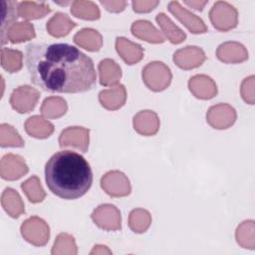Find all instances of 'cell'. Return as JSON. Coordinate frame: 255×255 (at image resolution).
Returning a JSON list of instances; mask_svg holds the SVG:
<instances>
[{
	"instance_id": "6da1fadb",
	"label": "cell",
	"mask_w": 255,
	"mask_h": 255,
	"mask_svg": "<svg viewBox=\"0 0 255 255\" xmlns=\"http://www.w3.org/2000/svg\"><path fill=\"white\" fill-rule=\"evenodd\" d=\"M25 62L32 83L47 92L78 94L96 85L93 60L67 43H30Z\"/></svg>"
},
{
	"instance_id": "7a4b0ae2",
	"label": "cell",
	"mask_w": 255,
	"mask_h": 255,
	"mask_svg": "<svg viewBox=\"0 0 255 255\" xmlns=\"http://www.w3.org/2000/svg\"><path fill=\"white\" fill-rule=\"evenodd\" d=\"M45 180L56 196L73 200L85 195L92 186L93 172L80 153L61 150L53 154L45 165Z\"/></svg>"
},
{
	"instance_id": "3957f363",
	"label": "cell",
	"mask_w": 255,
	"mask_h": 255,
	"mask_svg": "<svg viewBox=\"0 0 255 255\" xmlns=\"http://www.w3.org/2000/svg\"><path fill=\"white\" fill-rule=\"evenodd\" d=\"M171 78L169 68L162 62L148 63L142 69V81L153 92L165 90L169 86Z\"/></svg>"
},
{
	"instance_id": "277c9868",
	"label": "cell",
	"mask_w": 255,
	"mask_h": 255,
	"mask_svg": "<svg viewBox=\"0 0 255 255\" xmlns=\"http://www.w3.org/2000/svg\"><path fill=\"white\" fill-rule=\"evenodd\" d=\"M209 19L215 29L226 32L237 26L238 12L231 4L217 1L209 11Z\"/></svg>"
},
{
	"instance_id": "5b68a950",
	"label": "cell",
	"mask_w": 255,
	"mask_h": 255,
	"mask_svg": "<svg viewBox=\"0 0 255 255\" xmlns=\"http://www.w3.org/2000/svg\"><path fill=\"white\" fill-rule=\"evenodd\" d=\"M21 233L26 241L36 246L45 245L50 237L48 224L38 216L25 220L21 226Z\"/></svg>"
},
{
	"instance_id": "8992f818",
	"label": "cell",
	"mask_w": 255,
	"mask_h": 255,
	"mask_svg": "<svg viewBox=\"0 0 255 255\" xmlns=\"http://www.w3.org/2000/svg\"><path fill=\"white\" fill-rule=\"evenodd\" d=\"M102 188L113 197L127 196L130 193L131 187L128 177L119 170L107 172L101 179Z\"/></svg>"
},
{
	"instance_id": "52a82bcc",
	"label": "cell",
	"mask_w": 255,
	"mask_h": 255,
	"mask_svg": "<svg viewBox=\"0 0 255 255\" xmlns=\"http://www.w3.org/2000/svg\"><path fill=\"white\" fill-rule=\"evenodd\" d=\"M92 219L104 230L121 229V212L113 204H102L92 213Z\"/></svg>"
},
{
	"instance_id": "ba28073f",
	"label": "cell",
	"mask_w": 255,
	"mask_h": 255,
	"mask_svg": "<svg viewBox=\"0 0 255 255\" xmlns=\"http://www.w3.org/2000/svg\"><path fill=\"white\" fill-rule=\"evenodd\" d=\"M39 98V91L30 86H21L13 91L10 104L18 113H29L35 108Z\"/></svg>"
},
{
	"instance_id": "9c48e42d",
	"label": "cell",
	"mask_w": 255,
	"mask_h": 255,
	"mask_svg": "<svg viewBox=\"0 0 255 255\" xmlns=\"http://www.w3.org/2000/svg\"><path fill=\"white\" fill-rule=\"evenodd\" d=\"M236 120L235 110L228 104L211 107L206 114L207 123L214 128L224 129L231 127Z\"/></svg>"
},
{
	"instance_id": "30bf717a",
	"label": "cell",
	"mask_w": 255,
	"mask_h": 255,
	"mask_svg": "<svg viewBox=\"0 0 255 255\" xmlns=\"http://www.w3.org/2000/svg\"><path fill=\"white\" fill-rule=\"evenodd\" d=\"M88 128L83 127H70L64 129L59 136V144L61 147L71 146L87 152L89 147Z\"/></svg>"
},
{
	"instance_id": "8fae6325",
	"label": "cell",
	"mask_w": 255,
	"mask_h": 255,
	"mask_svg": "<svg viewBox=\"0 0 255 255\" xmlns=\"http://www.w3.org/2000/svg\"><path fill=\"white\" fill-rule=\"evenodd\" d=\"M169 12L178 19L191 33L198 34V33H205L207 31V27L204 22L197 17L196 15L192 14L185 8H183L179 2L171 1L168 4Z\"/></svg>"
},
{
	"instance_id": "7c38bea8",
	"label": "cell",
	"mask_w": 255,
	"mask_h": 255,
	"mask_svg": "<svg viewBox=\"0 0 255 255\" xmlns=\"http://www.w3.org/2000/svg\"><path fill=\"white\" fill-rule=\"evenodd\" d=\"M206 59L204 52L196 46H187L173 54V61L180 69L190 70L199 67Z\"/></svg>"
},
{
	"instance_id": "4fadbf2b",
	"label": "cell",
	"mask_w": 255,
	"mask_h": 255,
	"mask_svg": "<svg viewBox=\"0 0 255 255\" xmlns=\"http://www.w3.org/2000/svg\"><path fill=\"white\" fill-rule=\"evenodd\" d=\"M28 166L20 155L8 153L1 159V176L6 180H16L28 172Z\"/></svg>"
},
{
	"instance_id": "5bb4252c",
	"label": "cell",
	"mask_w": 255,
	"mask_h": 255,
	"mask_svg": "<svg viewBox=\"0 0 255 255\" xmlns=\"http://www.w3.org/2000/svg\"><path fill=\"white\" fill-rule=\"evenodd\" d=\"M188 88L196 98L201 100L212 99L217 94L214 81L205 75H196L190 78Z\"/></svg>"
},
{
	"instance_id": "9a60e30c",
	"label": "cell",
	"mask_w": 255,
	"mask_h": 255,
	"mask_svg": "<svg viewBox=\"0 0 255 255\" xmlns=\"http://www.w3.org/2000/svg\"><path fill=\"white\" fill-rule=\"evenodd\" d=\"M216 56L224 63H241L248 59V52L240 43L225 42L218 47Z\"/></svg>"
},
{
	"instance_id": "2e32d148",
	"label": "cell",
	"mask_w": 255,
	"mask_h": 255,
	"mask_svg": "<svg viewBox=\"0 0 255 255\" xmlns=\"http://www.w3.org/2000/svg\"><path fill=\"white\" fill-rule=\"evenodd\" d=\"M0 6L2 11L1 16V44L4 45L7 42V33L9 29L15 24L19 16V3L12 0H0Z\"/></svg>"
},
{
	"instance_id": "e0dca14e",
	"label": "cell",
	"mask_w": 255,
	"mask_h": 255,
	"mask_svg": "<svg viewBox=\"0 0 255 255\" xmlns=\"http://www.w3.org/2000/svg\"><path fill=\"white\" fill-rule=\"evenodd\" d=\"M134 129L142 135H153L159 128V120L152 111H140L133 118Z\"/></svg>"
},
{
	"instance_id": "ac0fdd59",
	"label": "cell",
	"mask_w": 255,
	"mask_h": 255,
	"mask_svg": "<svg viewBox=\"0 0 255 255\" xmlns=\"http://www.w3.org/2000/svg\"><path fill=\"white\" fill-rule=\"evenodd\" d=\"M116 49L122 59L128 65H133L139 62L143 57V50L141 46L124 37L117 38Z\"/></svg>"
},
{
	"instance_id": "d6986e66",
	"label": "cell",
	"mask_w": 255,
	"mask_h": 255,
	"mask_svg": "<svg viewBox=\"0 0 255 255\" xmlns=\"http://www.w3.org/2000/svg\"><path fill=\"white\" fill-rule=\"evenodd\" d=\"M130 30L133 36L149 43L157 44L165 41V37L149 21L146 20H137L133 22Z\"/></svg>"
},
{
	"instance_id": "ffe728a7",
	"label": "cell",
	"mask_w": 255,
	"mask_h": 255,
	"mask_svg": "<svg viewBox=\"0 0 255 255\" xmlns=\"http://www.w3.org/2000/svg\"><path fill=\"white\" fill-rule=\"evenodd\" d=\"M127 99V92L124 85H118L112 89L104 90L99 94L101 105L108 110H118L124 106Z\"/></svg>"
},
{
	"instance_id": "44dd1931",
	"label": "cell",
	"mask_w": 255,
	"mask_h": 255,
	"mask_svg": "<svg viewBox=\"0 0 255 255\" xmlns=\"http://www.w3.org/2000/svg\"><path fill=\"white\" fill-rule=\"evenodd\" d=\"M77 24L72 21L67 14L62 12H57L46 25L48 33L53 37H64L70 33V31L75 28Z\"/></svg>"
},
{
	"instance_id": "7402d4cb",
	"label": "cell",
	"mask_w": 255,
	"mask_h": 255,
	"mask_svg": "<svg viewBox=\"0 0 255 255\" xmlns=\"http://www.w3.org/2000/svg\"><path fill=\"white\" fill-rule=\"evenodd\" d=\"M25 129L31 136L37 138H46L53 133L54 126L40 116H33L26 121Z\"/></svg>"
},
{
	"instance_id": "603a6c76",
	"label": "cell",
	"mask_w": 255,
	"mask_h": 255,
	"mask_svg": "<svg viewBox=\"0 0 255 255\" xmlns=\"http://www.w3.org/2000/svg\"><path fill=\"white\" fill-rule=\"evenodd\" d=\"M74 42L82 48L95 52L99 51L103 45L101 34L91 28H84L74 36Z\"/></svg>"
},
{
	"instance_id": "cb8c5ba5",
	"label": "cell",
	"mask_w": 255,
	"mask_h": 255,
	"mask_svg": "<svg viewBox=\"0 0 255 255\" xmlns=\"http://www.w3.org/2000/svg\"><path fill=\"white\" fill-rule=\"evenodd\" d=\"M99 72L100 83L105 87L116 85L122 77L120 66L112 59L102 60L99 64Z\"/></svg>"
},
{
	"instance_id": "d4e9b609",
	"label": "cell",
	"mask_w": 255,
	"mask_h": 255,
	"mask_svg": "<svg viewBox=\"0 0 255 255\" xmlns=\"http://www.w3.org/2000/svg\"><path fill=\"white\" fill-rule=\"evenodd\" d=\"M2 206L5 211L13 218L19 217L22 213L25 212L24 203L18 194L17 191L8 187L2 193L1 198Z\"/></svg>"
},
{
	"instance_id": "484cf974",
	"label": "cell",
	"mask_w": 255,
	"mask_h": 255,
	"mask_svg": "<svg viewBox=\"0 0 255 255\" xmlns=\"http://www.w3.org/2000/svg\"><path fill=\"white\" fill-rule=\"evenodd\" d=\"M155 20L166 38L172 44H179L185 40L186 34L180 28H178L164 13L157 14Z\"/></svg>"
},
{
	"instance_id": "4316f807",
	"label": "cell",
	"mask_w": 255,
	"mask_h": 255,
	"mask_svg": "<svg viewBox=\"0 0 255 255\" xmlns=\"http://www.w3.org/2000/svg\"><path fill=\"white\" fill-rule=\"evenodd\" d=\"M19 16L26 20L39 19L51 12V9L48 4L45 2L37 3L31 1H24L19 3Z\"/></svg>"
},
{
	"instance_id": "83f0119b",
	"label": "cell",
	"mask_w": 255,
	"mask_h": 255,
	"mask_svg": "<svg viewBox=\"0 0 255 255\" xmlns=\"http://www.w3.org/2000/svg\"><path fill=\"white\" fill-rule=\"evenodd\" d=\"M35 29L31 23L19 22L15 23L7 33V41L11 43H21L33 39L35 37Z\"/></svg>"
},
{
	"instance_id": "f1b7e54d",
	"label": "cell",
	"mask_w": 255,
	"mask_h": 255,
	"mask_svg": "<svg viewBox=\"0 0 255 255\" xmlns=\"http://www.w3.org/2000/svg\"><path fill=\"white\" fill-rule=\"evenodd\" d=\"M67 103L60 97H50L44 100L41 113L43 116L49 119H57L62 117L67 112Z\"/></svg>"
},
{
	"instance_id": "f546056e",
	"label": "cell",
	"mask_w": 255,
	"mask_h": 255,
	"mask_svg": "<svg viewBox=\"0 0 255 255\" xmlns=\"http://www.w3.org/2000/svg\"><path fill=\"white\" fill-rule=\"evenodd\" d=\"M71 13L78 18L85 20H97L100 18V10L92 1H74L71 6Z\"/></svg>"
},
{
	"instance_id": "4dcf8cb0",
	"label": "cell",
	"mask_w": 255,
	"mask_h": 255,
	"mask_svg": "<svg viewBox=\"0 0 255 255\" xmlns=\"http://www.w3.org/2000/svg\"><path fill=\"white\" fill-rule=\"evenodd\" d=\"M23 55L18 50L10 48L1 49V65L9 73L18 72L22 68Z\"/></svg>"
},
{
	"instance_id": "1f68e13d",
	"label": "cell",
	"mask_w": 255,
	"mask_h": 255,
	"mask_svg": "<svg viewBox=\"0 0 255 255\" xmlns=\"http://www.w3.org/2000/svg\"><path fill=\"white\" fill-rule=\"evenodd\" d=\"M21 188L23 192L26 194L28 199L33 203H38L43 201L46 196V193L41 185V182L38 176L33 175L28 178L25 182L21 184Z\"/></svg>"
},
{
	"instance_id": "d6a6232c",
	"label": "cell",
	"mask_w": 255,
	"mask_h": 255,
	"mask_svg": "<svg viewBox=\"0 0 255 255\" xmlns=\"http://www.w3.org/2000/svg\"><path fill=\"white\" fill-rule=\"evenodd\" d=\"M151 217L148 211L137 208L133 209L129 213L128 217V225L129 228L135 233H142L144 232L150 225Z\"/></svg>"
},
{
	"instance_id": "836d02e7",
	"label": "cell",
	"mask_w": 255,
	"mask_h": 255,
	"mask_svg": "<svg viewBox=\"0 0 255 255\" xmlns=\"http://www.w3.org/2000/svg\"><path fill=\"white\" fill-rule=\"evenodd\" d=\"M236 240L244 248L254 249V221L242 222L236 230Z\"/></svg>"
},
{
	"instance_id": "e575fe53",
	"label": "cell",
	"mask_w": 255,
	"mask_h": 255,
	"mask_svg": "<svg viewBox=\"0 0 255 255\" xmlns=\"http://www.w3.org/2000/svg\"><path fill=\"white\" fill-rule=\"evenodd\" d=\"M1 129V141L0 144L2 147L6 146H14V147H22L24 146V140L14 129V128L7 124H2L0 127Z\"/></svg>"
},
{
	"instance_id": "d590c367",
	"label": "cell",
	"mask_w": 255,
	"mask_h": 255,
	"mask_svg": "<svg viewBox=\"0 0 255 255\" xmlns=\"http://www.w3.org/2000/svg\"><path fill=\"white\" fill-rule=\"evenodd\" d=\"M65 247L64 254H77V246L73 236L67 233H61L57 236L52 254H62V250Z\"/></svg>"
},
{
	"instance_id": "8d00e7d4",
	"label": "cell",
	"mask_w": 255,
	"mask_h": 255,
	"mask_svg": "<svg viewBox=\"0 0 255 255\" xmlns=\"http://www.w3.org/2000/svg\"><path fill=\"white\" fill-rule=\"evenodd\" d=\"M241 95L247 104L254 105V76H250L243 81L241 85Z\"/></svg>"
},
{
	"instance_id": "74e56055",
	"label": "cell",
	"mask_w": 255,
	"mask_h": 255,
	"mask_svg": "<svg viewBox=\"0 0 255 255\" xmlns=\"http://www.w3.org/2000/svg\"><path fill=\"white\" fill-rule=\"evenodd\" d=\"M158 1H132V9L136 13H146L158 5Z\"/></svg>"
},
{
	"instance_id": "f35d334b",
	"label": "cell",
	"mask_w": 255,
	"mask_h": 255,
	"mask_svg": "<svg viewBox=\"0 0 255 255\" xmlns=\"http://www.w3.org/2000/svg\"><path fill=\"white\" fill-rule=\"evenodd\" d=\"M100 3L110 12H122L126 6H127V2L126 1H103L101 0Z\"/></svg>"
},
{
	"instance_id": "ab89813d",
	"label": "cell",
	"mask_w": 255,
	"mask_h": 255,
	"mask_svg": "<svg viewBox=\"0 0 255 255\" xmlns=\"http://www.w3.org/2000/svg\"><path fill=\"white\" fill-rule=\"evenodd\" d=\"M184 4H186L187 6L193 8L195 10L201 11L203 9V7L205 6V4H207V1H184Z\"/></svg>"
}]
</instances>
